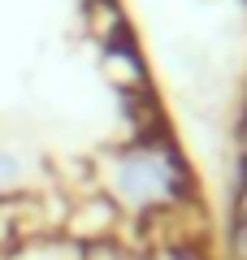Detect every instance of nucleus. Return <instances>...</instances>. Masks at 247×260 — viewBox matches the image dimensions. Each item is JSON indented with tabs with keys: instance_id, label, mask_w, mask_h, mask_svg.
Returning a JSON list of instances; mask_svg holds the SVG:
<instances>
[{
	"instance_id": "39448f33",
	"label": "nucleus",
	"mask_w": 247,
	"mask_h": 260,
	"mask_svg": "<svg viewBox=\"0 0 247 260\" xmlns=\"http://www.w3.org/2000/svg\"><path fill=\"white\" fill-rule=\"evenodd\" d=\"M234 221H247V156H243L238 178H234Z\"/></svg>"
},
{
	"instance_id": "f03ea898",
	"label": "nucleus",
	"mask_w": 247,
	"mask_h": 260,
	"mask_svg": "<svg viewBox=\"0 0 247 260\" xmlns=\"http://www.w3.org/2000/svg\"><path fill=\"white\" fill-rule=\"evenodd\" d=\"M104 74H109V83L117 87L121 95L152 91V87H147V65H143V56H139V44H135V35H130V26L104 44Z\"/></svg>"
},
{
	"instance_id": "20e7f679",
	"label": "nucleus",
	"mask_w": 247,
	"mask_h": 260,
	"mask_svg": "<svg viewBox=\"0 0 247 260\" xmlns=\"http://www.w3.org/2000/svg\"><path fill=\"white\" fill-rule=\"evenodd\" d=\"M26 165H22V156H13V152L0 148V204L5 200H18L22 191H26Z\"/></svg>"
},
{
	"instance_id": "7ed1b4c3",
	"label": "nucleus",
	"mask_w": 247,
	"mask_h": 260,
	"mask_svg": "<svg viewBox=\"0 0 247 260\" xmlns=\"http://www.w3.org/2000/svg\"><path fill=\"white\" fill-rule=\"evenodd\" d=\"M82 18H87V30H91L100 44H109L113 35L126 30V18H121L117 0H82Z\"/></svg>"
},
{
	"instance_id": "0eeeda50",
	"label": "nucleus",
	"mask_w": 247,
	"mask_h": 260,
	"mask_svg": "<svg viewBox=\"0 0 247 260\" xmlns=\"http://www.w3.org/2000/svg\"><path fill=\"white\" fill-rule=\"evenodd\" d=\"M82 260H143V256H126V251L109 247V243H96L91 251H82Z\"/></svg>"
},
{
	"instance_id": "f257e3e1",
	"label": "nucleus",
	"mask_w": 247,
	"mask_h": 260,
	"mask_svg": "<svg viewBox=\"0 0 247 260\" xmlns=\"http://www.w3.org/2000/svg\"><path fill=\"white\" fill-rule=\"evenodd\" d=\"M100 195L117 213L143 217V221L178 204H191V174H187V160L178 156L169 130L113 148L100 165Z\"/></svg>"
},
{
	"instance_id": "423d86ee",
	"label": "nucleus",
	"mask_w": 247,
	"mask_h": 260,
	"mask_svg": "<svg viewBox=\"0 0 247 260\" xmlns=\"http://www.w3.org/2000/svg\"><path fill=\"white\" fill-rule=\"evenodd\" d=\"M230 260H247V221H234L230 230Z\"/></svg>"
},
{
	"instance_id": "6e6552de",
	"label": "nucleus",
	"mask_w": 247,
	"mask_h": 260,
	"mask_svg": "<svg viewBox=\"0 0 247 260\" xmlns=\"http://www.w3.org/2000/svg\"><path fill=\"white\" fill-rule=\"evenodd\" d=\"M243 148H247V117H243Z\"/></svg>"
}]
</instances>
